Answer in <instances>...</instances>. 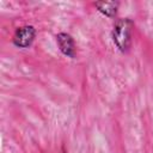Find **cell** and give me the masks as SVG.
<instances>
[{
  "instance_id": "6da1fadb",
  "label": "cell",
  "mask_w": 153,
  "mask_h": 153,
  "mask_svg": "<svg viewBox=\"0 0 153 153\" xmlns=\"http://www.w3.org/2000/svg\"><path fill=\"white\" fill-rule=\"evenodd\" d=\"M134 22L130 18H117L112 25L111 39L115 47L123 54L129 53L133 45V32Z\"/></svg>"
},
{
  "instance_id": "7a4b0ae2",
  "label": "cell",
  "mask_w": 153,
  "mask_h": 153,
  "mask_svg": "<svg viewBox=\"0 0 153 153\" xmlns=\"http://www.w3.org/2000/svg\"><path fill=\"white\" fill-rule=\"evenodd\" d=\"M36 36H37V30L33 25L30 24L22 25L14 30V33L12 36V43L17 48L26 49L32 45L33 41L36 39Z\"/></svg>"
},
{
  "instance_id": "3957f363",
  "label": "cell",
  "mask_w": 153,
  "mask_h": 153,
  "mask_svg": "<svg viewBox=\"0 0 153 153\" xmlns=\"http://www.w3.org/2000/svg\"><path fill=\"white\" fill-rule=\"evenodd\" d=\"M56 44L59 50L61 51L62 55L69 57V59H75L76 56V44L73 38V36L68 32L61 31L55 35Z\"/></svg>"
},
{
  "instance_id": "277c9868",
  "label": "cell",
  "mask_w": 153,
  "mask_h": 153,
  "mask_svg": "<svg viewBox=\"0 0 153 153\" xmlns=\"http://www.w3.org/2000/svg\"><path fill=\"white\" fill-rule=\"evenodd\" d=\"M93 6L96 7V10L102 13L103 16L108 17V18H116L117 12H118V7H120V2L118 1H94Z\"/></svg>"
},
{
  "instance_id": "5b68a950",
  "label": "cell",
  "mask_w": 153,
  "mask_h": 153,
  "mask_svg": "<svg viewBox=\"0 0 153 153\" xmlns=\"http://www.w3.org/2000/svg\"><path fill=\"white\" fill-rule=\"evenodd\" d=\"M61 153H68V151L66 149L65 145H62V146H61Z\"/></svg>"
},
{
  "instance_id": "8992f818",
  "label": "cell",
  "mask_w": 153,
  "mask_h": 153,
  "mask_svg": "<svg viewBox=\"0 0 153 153\" xmlns=\"http://www.w3.org/2000/svg\"><path fill=\"white\" fill-rule=\"evenodd\" d=\"M152 153H153V152H152Z\"/></svg>"
}]
</instances>
